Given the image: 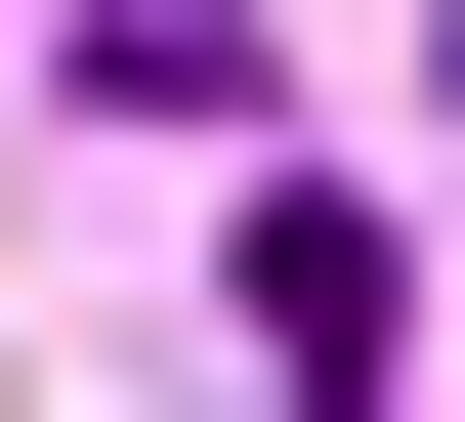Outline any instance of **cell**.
<instances>
[{"instance_id":"cell-2","label":"cell","mask_w":465,"mask_h":422,"mask_svg":"<svg viewBox=\"0 0 465 422\" xmlns=\"http://www.w3.org/2000/svg\"><path fill=\"white\" fill-rule=\"evenodd\" d=\"M85 84L127 127H254V0H85Z\"/></svg>"},{"instance_id":"cell-1","label":"cell","mask_w":465,"mask_h":422,"mask_svg":"<svg viewBox=\"0 0 465 422\" xmlns=\"http://www.w3.org/2000/svg\"><path fill=\"white\" fill-rule=\"evenodd\" d=\"M254 338H296V422H423V253H381L339 169H296V211H254Z\"/></svg>"}]
</instances>
